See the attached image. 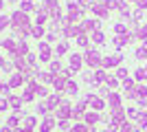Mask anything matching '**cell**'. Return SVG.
Wrapping results in <instances>:
<instances>
[{
    "instance_id": "836d02e7",
    "label": "cell",
    "mask_w": 147,
    "mask_h": 132,
    "mask_svg": "<svg viewBox=\"0 0 147 132\" xmlns=\"http://www.w3.org/2000/svg\"><path fill=\"white\" fill-rule=\"evenodd\" d=\"M88 44H90V38H88V35H79V38H77V46H81V49H86Z\"/></svg>"
},
{
    "instance_id": "277c9868",
    "label": "cell",
    "mask_w": 147,
    "mask_h": 132,
    "mask_svg": "<svg viewBox=\"0 0 147 132\" xmlns=\"http://www.w3.org/2000/svg\"><path fill=\"white\" fill-rule=\"evenodd\" d=\"M81 64H84V57H81L79 53H70V57H68V68L73 70V73H77V70H81Z\"/></svg>"
},
{
    "instance_id": "f6af8a7d",
    "label": "cell",
    "mask_w": 147,
    "mask_h": 132,
    "mask_svg": "<svg viewBox=\"0 0 147 132\" xmlns=\"http://www.w3.org/2000/svg\"><path fill=\"white\" fill-rule=\"evenodd\" d=\"M119 11H121L123 18H129V7H127V2H123V7L119 9Z\"/></svg>"
},
{
    "instance_id": "d590c367",
    "label": "cell",
    "mask_w": 147,
    "mask_h": 132,
    "mask_svg": "<svg viewBox=\"0 0 147 132\" xmlns=\"http://www.w3.org/2000/svg\"><path fill=\"white\" fill-rule=\"evenodd\" d=\"M9 24H11V18L9 16H0V31H5Z\"/></svg>"
},
{
    "instance_id": "5bb4252c",
    "label": "cell",
    "mask_w": 147,
    "mask_h": 132,
    "mask_svg": "<svg viewBox=\"0 0 147 132\" xmlns=\"http://www.w3.org/2000/svg\"><path fill=\"white\" fill-rule=\"evenodd\" d=\"M53 126H55V119L49 114V117H44L42 126H40V132H51V130H53Z\"/></svg>"
},
{
    "instance_id": "603a6c76",
    "label": "cell",
    "mask_w": 147,
    "mask_h": 132,
    "mask_svg": "<svg viewBox=\"0 0 147 132\" xmlns=\"http://www.w3.org/2000/svg\"><path fill=\"white\" fill-rule=\"evenodd\" d=\"M49 70L53 73V75H57V73H61V70H64V66H61V62H59V60H51Z\"/></svg>"
},
{
    "instance_id": "9f6ffc18",
    "label": "cell",
    "mask_w": 147,
    "mask_h": 132,
    "mask_svg": "<svg viewBox=\"0 0 147 132\" xmlns=\"http://www.w3.org/2000/svg\"><path fill=\"white\" fill-rule=\"evenodd\" d=\"M7 2H18V0H7Z\"/></svg>"
},
{
    "instance_id": "e575fe53",
    "label": "cell",
    "mask_w": 147,
    "mask_h": 132,
    "mask_svg": "<svg viewBox=\"0 0 147 132\" xmlns=\"http://www.w3.org/2000/svg\"><path fill=\"white\" fill-rule=\"evenodd\" d=\"M136 95H138V99H147V86H136Z\"/></svg>"
},
{
    "instance_id": "7a4b0ae2",
    "label": "cell",
    "mask_w": 147,
    "mask_h": 132,
    "mask_svg": "<svg viewBox=\"0 0 147 132\" xmlns=\"http://www.w3.org/2000/svg\"><path fill=\"white\" fill-rule=\"evenodd\" d=\"M29 24V16H26L24 11H16L11 16V26H13V31H18V29H22V26H26Z\"/></svg>"
},
{
    "instance_id": "c3c4849f",
    "label": "cell",
    "mask_w": 147,
    "mask_h": 132,
    "mask_svg": "<svg viewBox=\"0 0 147 132\" xmlns=\"http://www.w3.org/2000/svg\"><path fill=\"white\" fill-rule=\"evenodd\" d=\"M138 123H141V128H147V112H141V117H138Z\"/></svg>"
},
{
    "instance_id": "52a82bcc",
    "label": "cell",
    "mask_w": 147,
    "mask_h": 132,
    "mask_svg": "<svg viewBox=\"0 0 147 132\" xmlns=\"http://www.w3.org/2000/svg\"><path fill=\"white\" fill-rule=\"evenodd\" d=\"M90 11L99 18H108V13H110V7L108 5H99V2H92L90 5Z\"/></svg>"
},
{
    "instance_id": "f35d334b",
    "label": "cell",
    "mask_w": 147,
    "mask_h": 132,
    "mask_svg": "<svg viewBox=\"0 0 147 132\" xmlns=\"http://www.w3.org/2000/svg\"><path fill=\"white\" fill-rule=\"evenodd\" d=\"M9 99H7V97H0V112H7V110H9Z\"/></svg>"
},
{
    "instance_id": "bcb514c9",
    "label": "cell",
    "mask_w": 147,
    "mask_h": 132,
    "mask_svg": "<svg viewBox=\"0 0 147 132\" xmlns=\"http://www.w3.org/2000/svg\"><path fill=\"white\" fill-rule=\"evenodd\" d=\"M46 42H49V44H53V42H57V33H53V31H49V33H46Z\"/></svg>"
},
{
    "instance_id": "6f0895ef",
    "label": "cell",
    "mask_w": 147,
    "mask_h": 132,
    "mask_svg": "<svg viewBox=\"0 0 147 132\" xmlns=\"http://www.w3.org/2000/svg\"><path fill=\"white\" fill-rule=\"evenodd\" d=\"M125 2H134V0H125Z\"/></svg>"
},
{
    "instance_id": "816d5d0a",
    "label": "cell",
    "mask_w": 147,
    "mask_h": 132,
    "mask_svg": "<svg viewBox=\"0 0 147 132\" xmlns=\"http://www.w3.org/2000/svg\"><path fill=\"white\" fill-rule=\"evenodd\" d=\"M136 104H138V108H141V110H143V108L147 106V101H145V99H138V101H136Z\"/></svg>"
},
{
    "instance_id": "7dc6e473",
    "label": "cell",
    "mask_w": 147,
    "mask_h": 132,
    "mask_svg": "<svg viewBox=\"0 0 147 132\" xmlns=\"http://www.w3.org/2000/svg\"><path fill=\"white\" fill-rule=\"evenodd\" d=\"M26 62H29L31 66H33V68H35V62H37V57H35V53H29V55H26Z\"/></svg>"
},
{
    "instance_id": "9a60e30c",
    "label": "cell",
    "mask_w": 147,
    "mask_h": 132,
    "mask_svg": "<svg viewBox=\"0 0 147 132\" xmlns=\"http://www.w3.org/2000/svg\"><path fill=\"white\" fill-rule=\"evenodd\" d=\"M46 33H49V31H46L44 26H37L35 24V26H33V31H31V35H33L37 42H42V38H46Z\"/></svg>"
},
{
    "instance_id": "6da1fadb",
    "label": "cell",
    "mask_w": 147,
    "mask_h": 132,
    "mask_svg": "<svg viewBox=\"0 0 147 132\" xmlns=\"http://www.w3.org/2000/svg\"><path fill=\"white\" fill-rule=\"evenodd\" d=\"M101 60H103V57H101V53H99L97 49H88L86 55H84V62H86L90 68H99V66H101Z\"/></svg>"
},
{
    "instance_id": "cb8c5ba5",
    "label": "cell",
    "mask_w": 147,
    "mask_h": 132,
    "mask_svg": "<svg viewBox=\"0 0 147 132\" xmlns=\"http://www.w3.org/2000/svg\"><path fill=\"white\" fill-rule=\"evenodd\" d=\"M136 57H138V60H147V40L136 49Z\"/></svg>"
},
{
    "instance_id": "4316f807",
    "label": "cell",
    "mask_w": 147,
    "mask_h": 132,
    "mask_svg": "<svg viewBox=\"0 0 147 132\" xmlns=\"http://www.w3.org/2000/svg\"><path fill=\"white\" fill-rule=\"evenodd\" d=\"M20 119H22V117H20V112L11 114V117L7 119V126H9V128H16V126H18V123H20Z\"/></svg>"
},
{
    "instance_id": "60d3db41",
    "label": "cell",
    "mask_w": 147,
    "mask_h": 132,
    "mask_svg": "<svg viewBox=\"0 0 147 132\" xmlns=\"http://www.w3.org/2000/svg\"><path fill=\"white\" fill-rule=\"evenodd\" d=\"M86 130H88L86 123H75V126L70 128V132H86Z\"/></svg>"
},
{
    "instance_id": "5b68a950",
    "label": "cell",
    "mask_w": 147,
    "mask_h": 132,
    "mask_svg": "<svg viewBox=\"0 0 147 132\" xmlns=\"http://www.w3.org/2000/svg\"><path fill=\"white\" fill-rule=\"evenodd\" d=\"M86 101H88V106H92L94 112H99V110H103V108H105V101L101 99V97H97V95H92V93L86 97Z\"/></svg>"
},
{
    "instance_id": "ee69618b",
    "label": "cell",
    "mask_w": 147,
    "mask_h": 132,
    "mask_svg": "<svg viewBox=\"0 0 147 132\" xmlns=\"http://www.w3.org/2000/svg\"><path fill=\"white\" fill-rule=\"evenodd\" d=\"M35 123H37L35 117H24V126H26V128H33Z\"/></svg>"
},
{
    "instance_id": "4fadbf2b",
    "label": "cell",
    "mask_w": 147,
    "mask_h": 132,
    "mask_svg": "<svg viewBox=\"0 0 147 132\" xmlns=\"http://www.w3.org/2000/svg\"><path fill=\"white\" fill-rule=\"evenodd\" d=\"M49 106H51V110H57V108L61 106V95L59 93H55V95H49Z\"/></svg>"
},
{
    "instance_id": "4dcf8cb0",
    "label": "cell",
    "mask_w": 147,
    "mask_h": 132,
    "mask_svg": "<svg viewBox=\"0 0 147 132\" xmlns=\"http://www.w3.org/2000/svg\"><path fill=\"white\" fill-rule=\"evenodd\" d=\"M20 11H24V13L33 11V0H22V5H20Z\"/></svg>"
},
{
    "instance_id": "d6a6232c",
    "label": "cell",
    "mask_w": 147,
    "mask_h": 132,
    "mask_svg": "<svg viewBox=\"0 0 147 132\" xmlns=\"http://www.w3.org/2000/svg\"><path fill=\"white\" fill-rule=\"evenodd\" d=\"M123 88H125V93H129V90H136V84H134V79H125V82H123Z\"/></svg>"
},
{
    "instance_id": "7402d4cb",
    "label": "cell",
    "mask_w": 147,
    "mask_h": 132,
    "mask_svg": "<svg viewBox=\"0 0 147 132\" xmlns=\"http://www.w3.org/2000/svg\"><path fill=\"white\" fill-rule=\"evenodd\" d=\"M55 77H57V75H53L51 70H44V73H40V82H44V84H53V82H55Z\"/></svg>"
},
{
    "instance_id": "11a10c76",
    "label": "cell",
    "mask_w": 147,
    "mask_h": 132,
    "mask_svg": "<svg viewBox=\"0 0 147 132\" xmlns=\"http://www.w3.org/2000/svg\"><path fill=\"white\" fill-rule=\"evenodd\" d=\"M2 132H13V128H2Z\"/></svg>"
},
{
    "instance_id": "44dd1931",
    "label": "cell",
    "mask_w": 147,
    "mask_h": 132,
    "mask_svg": "<svg viewBox=\"0 0 147 132\" xmlns=\"http://www.w3.org/2000/svg\"><path fill=\"white\" fill-rule=\"evenodd\" d=\"M81 26H84V31H90V29H94V31H97L99 29V20H84V22H81Z\"/></svg>"
},
{
    "instance_id": "f1b7e54d",
    "label": "cell",
    "mask_w": 147,
    "mask_h": 132,
    "mask_svg": "<svg viewBox=\"0 0 147 132\" xmlns=\"http://www.w3.org/2000/svg\"><path fill=\"white\" fill-rule=\"evenodd\" d=\"M114 33H119V35H127V33H129V29H127V24L119 22V24H114Z\"/></svg>"
},
{
    "instance_id": "8992f818",
    "label": "cell",
    "mask_w": 147,
    "mask_h": 132,
    "mask_svg": "<svg viewBox=\"0 0 147 132\" xmlns=\"http://www.w3.org/2000/svg\"><path fill=\"white\" fill-rule=\"evenodd\" d=\"M37 51H40V60L42 62H51V46H49V42L46 40H42V42H37Z\"/></svg>"
},
{
    "instance_id": "8fae6325",
    "label": "cell",
    "mask_w": 147,
    "mask_h": 132,
    "mask_svg": "<svg viewBox=\"0 0 147 132\" xmlns=\"http://www.w3.org/2000/svg\"><path fill=\"white\" fill-rule=\"evenodd\" d=\"M108 104H110V108H112V110H117V108H123V106H121V95L112 90V93H110V97H108Z\"/></svg>"
},
{
    "instance_id": "8d00e7d4",
    "label": "cell",
    "mask_w": 147,
    "mask_h": 132,
    "mask_svg": "<svg viewBox=\"0 0 147 132\" xmlns=\"http://www.w3.org/2000/svg\"><path fill=\"white\" fill-rule=\"evenodd\" d=\"M66 51H68V42H59V44H57V49H55V53H57V55H64Z\"/></svg>"
},
{
    "instance_id": "f5cc1de1",
    "label": "cell",
    "mask_w": 147,
    "mask_h": 132,
    "mask_svg": "<svg viewBox=\"0 0 147 132\" xmlns=\"http://www.w3.org/2000/svg\"><path fill=\"white\" fill-rule=\"evenodd\" d=\"M31 130H33V128H26V126H24V128H20L18 132H31Z\"/></svg>"
},
{
    "instance_id": "ab89813d",
    "label": "cell",
    "mask_w": 147,
    "mask_h": 132,
    "mask_svg": "<svg viewBox=\"0 0 147 132\" xmlns=\"http://www.w3.org/2000/svg\"><path fill=\"white\" fill-rule=\"evenodd\" d=\"M117 79H123V82L127 79V70L123 68V66H119V68H117Z\"/></svg>"
},
{
    "instance_id": "e0dca14e",
    "label": "cell",
    "mask_w": 147,
    "mask_h": 132,
    "mask_svg": "<svg viewBox=\"0 0 147 132\" xmlns=\"http://www.w3.org/2000/svg\"><path fill=\"white\" fill-rule=\"evenodd\" d=\"M49 20V13L46 11H42V9H37V13H35V24L37 26H44V22Z\"/></svg>"
},
{
    "instance_id": "83f0119b",
    "label": "cell",
    "mask_w": 147,
    "mask_h": 132,
    "mask_svg": "<svg viewBox=\"0 0 147 132\" xmlns=\"http://www.w3.org/2000/svg\"><path fill=\"white\" fill-rule=\"evenodd\" d=\"M90 38H92V42H97V44H103V42H105V35H103V31H99V29H97L94 33H92Z\"/></svg>"
},
{
    "instance_id": "d4e9b609",
    "label": "cell",
    "mask_w": 147,
    "mask_h": 132,
    "mask_svg": "<svg viewBox=\"0 0 147 132\" xmlns=\"http://www.w3.org/2000/svg\"><path fill=\"white\" fill-rule=\"evenodd\" d=\"M66 90H68V95H77V93H79V86H77V82L68 79V82H66Z\"/></svg>"
},
{
    "instance_id": "7c38bea8",
    "label": "cell",
    "mask_w": 147,
    "mask_h": 132,
    "mask_svg": "<svg viewBox=\"0 0 147 132\" xmlns=\"http://www.w3.org/2000/svg\"><path fill=\"white\" fill-rule=\"evenodd\" d=\"M24 82H26V79H24V75H22V73H13L11 79H9V86H11V88H18V86H22Z\"/></svg>"
},
{
    "instance_id": "1f68e13d",
    "label": "cell",
    "mask_w": 147,
    "mask_h": 132,
    "mask_svg": "<svg viewBox=\"0 0 147 132\" xmlns=\"http://www.w3.org/2000/svg\"><path fill=\"white\" fill-rule=\"evenodd\" d=\"M9 90H11V86H9V82H7V79H0V93L9 97Z\"/></svg>"
},
{
    "instance_id": "484cf974",
    "label": "cell",
    "mask_w": 147,
    "mask_h": 132,
    "mask_svg": "<svg viewBox=\"0 0 147 132\" xmlns=\"http://www.w3.org/2000/svg\"><path fill=\"white\" fill-rule=\"evenodd\" d=\"M94 82H108V75H105V70L103 68H97V70H94Z\"/></svg>"
},
{
    "instance_id": "3957f363",
    "label": "cell",
    "mask_w": 147,
    "mask_h": 132,
    "mask_svg": "<svg viewBox=\"0 0 147 132\" xmlns=\"http://www.w3.org/2000/svg\"><path fill=\"white\" fill-rule=\"evenodd\" d=\"M121 62H123L121 53H112V55H105L103 60H101V66H103V68H110V66H119Z\"/></svg>"
},
{
    "instance_id": "f907efd6",
    "label": "cell",
    "mask_w": 147,
    "mask_h": 132,
    "mask_svg": "<svg viewBox=\"0 0 147 132\" xmlns=\"http://www.w3.org/2000/svg\"><path fill=\"white\" fill-rule=\"evenodd\" d=\"M57 126H59V128H64V130H66V128L70 126V121H68V119H59V121H57Z\"/></svg>"
},
{
    "instance_id": "30bf717a",
    "label": "cell",
    "mask_w": 147,
    "mask_h": 132,
    "mask_svg": "<svg viewBox=\"0 0 147 132\" xmlns=\"http://www.w3.org/2000/svg\"><path fill=\"white\" fill-rule=\"evenodd\" d=\"M7 99H9V106H11L16 112H20V110H22V104H24V101H22V97H20V95H9Z\"/></svg>"
},
{
    "instance_id": "2e32d148",
    "label": "cell",
    "mask_w": 147,
    "mask_h": 132,
    "mask_svg": "<svg viewBox=\"0 0 147 132\" xmlns=\"http://www.w3.org/2000/svg\"><path fill=\"white\" fill-rule=\"evenodd\" d=\"M2 49H7L13 57H18V44L13 42V40H5V42H2Z\"/></svg>"
},
{
    "instance_id": "ba28073f",
    "label": "cell",
    "mask_w": 147,
    "mask_h": 132,
    "mask_svg": "<svg viewBox=\"0 0 147 132\" xmlns=\"http://www.w3.org/2000/svg\"><path fill=\"white\" fill-rule=\"evenodd\" d=\"M55 112H57V117H59V119H68V117H73V106H70L68 101H61V106L57 108Z\"/></svg>"
},
{
    "instance_id": "ac0fdd59",
    "label": "cell",
    "mask_w": 147,
    "mask_h": 132,
    "mask_svg": "<svg viewBox=\"0 0 147 132\" xmlns=\"http://www.w3.org/2000/svg\"><path fill=\"white\" fill-rule=\"evenodd\" d=\"M20 97H22V101H33V99H35V90H33L31 86H26L24 90H22Z\"/></svg>"
},
{
    "instance_id": "74e56055",
    "label": "cell",
    "mask_w": 147,
    "mask_h": 132,
    "mask_svg": "<svg viewBox=\"0 0 147 132\" xmlns=\"http://www.w3.org/2000/svg\"><path fill=\"white\" fill-rule=\"evenodd\" d=\"M136 38H138V40H143V42L147 40V24H145V26H141V29L136 31Z\"/></svg>"
},
{
    "instance_id": "681fc988",
    "label": "cell",
    "mask_w": 147,
    "mask_h": 132,
    "mask_svg": "<svg viewBox=\"0 0 147 132\" xmlns=\"http://www.w3.org/2000/svg\"><path fill=\"white\" fill-rule=\"evenodd\" d=\"M136 9H147V0H136Z\"/></svg>"
},
{
    "instance_id": "d6986e66",
    "label": "cell",
    "mask_w": 147,
    "mask_h": 132,
    "mask_svg": "<svg viewBox=\"0 0 147 132\" xmlns=\"http://www.w3.org/2000/svg\"><path fill=\"white\" fill-rule=\"evenodd\" d=\"M66 77H55V82H53V88H55V93H61L64 88H66Z\"/></svg>"
},
{
    "instance_id": "db71d44e",
    "label": "cell",
    "mask_w": 147,
    "mask_h": 132,
    "mask_svg": "<svg viewBox=\"0 0 147 132\" xmlns=\"http://www.w3.org/2000/svg\"><path fill=\"white\" fill-rule=\"evenodd\" d=\"M5 2H7V0H0V11H2V9H5Z\"/></svg>"
},
{
    "instance_id": "f546056e",
    "label": "cell",
    "mask_w": 147,
    "mask_h": 132,
    "mask_svg": "<svg viewBox=\"0 0 147 132\" xmlns=\"http://www.w3.org/2000/svg\"><path fill=\"white\" fill-rule=\"evenodd\" d=\"M134 79H136V82H143V79H147V68H136Z\"/></svg>"
},
{
    "instance_id": "ffe728a7",
    "label": "cell",
    "mask_w": 147,
    "mask_h": 132,
    "mask_svg": "<svg viewBox=\"0 0 147 132\" xmlns=\"http://www.w3.org/2000/svg\"><path fill=\"white\" fill-rule=\"evenodd\" d=\"M49 112H51L49 101H40V104H37V114H42V117H49Z\"/></svg>"
},
{
    "instance_id": "7bdbcfd3",
    "label": "cell",
    "mask_w": 147,
    "mask_h": 132,
    "mask_svg": "<svg viewBox=\"0 0 147 132\" xmlns=\"http://www.w3.org/2000/svg\"><path fill=\"white\" fill-rule=\"evenodd\" d=\"M105 86H108V88L112 90V88H117V86H119V79H117V77H108V82H105Z\"/></svg>"
},
{
    "instance_id": "b9f144b4",
    "label": "cell",
    "mask_w": 147,
    "mask_h": 132,
    "mask_svg": "<svg viewBox=\"0 0 147 132\" xmlns=\"http://www.w3.org/2000/svg\"><path fill=\"white\" fill-rule=\"evenodd\" d=\"M127 117H129V119H136V121H138V117H141V112H138L136 108H127Z\"/></svg>"
},
{
    "instance_id": "9c48e42d",
    "label": "cell",
    "mask_w": 147,
    "mask_h": 132,
    "mask_svg": "<svg viewBox=\"0 0 147 132\" xmlns=\"http://www.w3.org/2000/svg\"><path fill=\"white\" fill-rule=\"evenodd\" d=\"M99 121H101V114L99 112H86L84 114V123L88 128H94V123H99Z\"/></svg>"
}]
</instances>
